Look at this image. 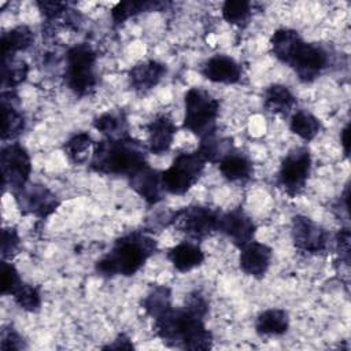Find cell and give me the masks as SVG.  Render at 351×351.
Here are the masks:
<instances>
[{
  "label": "cell",
  "mask_w": 351,
  "mask_h": 351,
  "mask_svg": "<svg viewBox=\"0 0 351 351\" xmlns=\"http://www.w3.org/2000/svg\"><path fill=\"white\" fill-rule=\"evenodd\" d=\"M270 48L273 56L291 67L304 84L315 81L329 63V55L321 45L306 43L289 27L277 29L271 34Z\"/></svg>",
  "instance_id": "cell-1"
},
{
  "label": "cell",
  "mask_w": 351,
  "mask_h": 351,
  "mask_svg": "<svg viewBox=\"0 0 351 351\" xmlns=\"http://www.w3.org/2000/svg\"><path fill=\"white\" fill-rule=\"evenodd\" d=\"M158 251V241L144 230L129 232L117 239L110 251L95 263L101 277L134 276Z\"/></svg>",
  "instance_id": "cell-2"
},
{
  "label": "cell",
  "mask_w": 351,
  "mask_h": 351,
  "mask_svg": "<svg viewBox=\"0 0 351 351\" xmlns=\"http://www.w3.org/2000/svg\"><path fill=\"white\" fill-rule=\"evenodd\" d=\"M152 321L155 335L167 347L191 351H206L213 347V333L204 319L184 307H170Z\"/></svg>",
  "instance_id": "cell-3"
},
{
  "label": "cell",
  "mask_w": 351,
  "mask_h": 351,
  "mask_svg": "<svg viewBox=\"0 0 351 351\" xmlns=\"http://www.w3.org/2000/svg\"><path fill=\"white\" fill-rule=\"evenodd\" d=\"M89 169L106 176L130 177L148 165V149L141 141L126 136L95 143Z\"/></svg>",
  "instance_id": "cell-4"
},
{
  "label": "cell",
  "mask_w": 351,
  "mask_h": 351,
  "mask_svg": "<svg viewBox=\"0 0 351 351\" xmlns=\"http://www.w3.org/2000/svg\"><path fill=\"white\" fill-rule=\"evenodd\" d=\"M97 55L85 43L75 44L66 52L64 81L67 88L78 97L95 93L97 86Z\"/></svg>",
  "instance_id": "cell-5"
},
{
  "label": "cell",
  "mask_w": 351,
  "mask_h": 351,
  "mask_svg": "<svg viewBox=\"0 0 351 351\" xmlns=\"http://www.w3.org/2000/svg\"><path fill=\"white\" fill-rule=\"evenodd\" d=\"M219 101L202 88H191L184 96L182 128L200 140L217 132Z\"/></svg>",
  "instance_id": "cell-6"
},
{
  "label": "cell",
  "mask_w": 351,
  "mask_h": 351,
  "mask_svg": "<svg viewBox=\"0 0 351 351\" xmlns=\"http://www.w3.org/2000/svg\"><path fill=\"white\" fill-rule=\"evenodd\" d=\"M207 160L199 149L180 152L170 167L162 171V185L166 193L185 195L202 177Z\"/></svg>",
  "instance_id": "cell-7"
},
{
  "label": "cell",
  "mask_w": 351,
  "mask_h": 351,
  "mask_svg": "<svg viewBox=\"0 0 351 351\" xmlns=\"http://www.w3.org/2000/svg\"><path fill=\"white\" fill-rule=\"evenodd\" d=\"M221 211L208 206L191 204L173 213L170 226L186 237L202 241L218 232Z\"/></svg>",
  "instance_id": "cell-8"
},
{
  "label": "cell",
  "mask_w": 351,
  "mask_h": 351,
  "mask_svg": "<svg viewBox=\"0 0 351 351\" xmlns=\"http://www.w3.org/2000/svg\"><path fill=\"white\" fill-rule=\"evenodd\" d=\"M311 154L307 147H295L282 158L277 171V185L289 196L300 195L311 173Z\"/></svg>",
  "instance_id": "cell-9"
},
{
  "label": "cell",
  "mask_w": 351,
  "mask_h": 351,
  "mask_svg": "<svg viewBox=\"0 0 351 351\" xmlns=\"http://www.w3.org/2000/svg\"><path fill=\"white\" fill-rule=\"evenodd\" d=\"M1 186L12 192L25 186L32 174V158L27 149L18 141L10 143L1 148Z\"/></svg>",
  "instance_id": "cell-10"
},
{
  "label": "cell",
  "mask_w": 351,
  "mask_h": 351,
  "mask_svg": "<svg viewBox=\"0 0 351 351\" xmlns=\"http://www.w3.org/2000/svg\"><path fill=\"white\" fill-rule=\"evenodd\" d=\"M11 193L23 215H32L38 219H47L60 206V199L56 193L38 182H27Z\"/></svg>",
  "instance_id": "cell-11"
},
{
  "label": "cell",
  "mask_w": 351,
  "mask_h": 351,
  "mask_svg": "<svg viewBox=\"0 0 351 351\" xmlns=\"http://www.w3.org/2000/svg\"><path fill=\"white\" fill-rule=\"evenodd\" d=\"M291 239L296 250L317 255L326 251L329 233L311 218L306 215H293L291 219Z\"/></svg>",
  "instance_id": "cell-12"
},
{
  "label": "cell",
  "mask_w": 351,
  "mask_h": 351,
  "mask_svg": "<svg viewBox=\"0 0 351 351\" xmlns=\"http://www.w3.org/2000/svg\"><path fill=\"white\" fill-rule=\"evenodd\" d=\"M218 232L226 236L234 247L243 248L254 240L256 225L243 208L237 207L230 211L221 213L218 221Z\"/></svg>",
  "instance_id": "cell-13"
},
{
  "label": "cell",
  "mask_w": 351,
  "mask_h": 351,
  "mask_svg": "<svg viewBox=\"0 0 351 351\" xmlns=\"http://www.w3.org/2000/svg\"><path fill=\"white\" fill-rule=\"evenodd\" d=\"M273 259V250L267 244L259 241H250L240 248L239 266L245 276L261 280L266 276Z\"/></svg>",
  "instance_id": "cell-14"
},
{
  "label": "cell",
  "mask_w": 351,
  "mask_h": 351,
  "mask_svg": "<svg viewBox=\"0 0 351 351\" xmlns=\"http://www.w3.org/2000/svg\"><path fill=\"white\" fill-rule=\"evenodd\" d=\"M128 184L149 206L162 202L166 193L162 185V171L152 169L149 165L128 177Z\"/></svg>",
  "instance_id": "cell-15"
},
{
  "label": "cell",
  "mask_w": 351,
  "mask_h": 351,
  "mask_svg": "<svg viewBox=\"0 0 351 351\" xmlns=\"http://www.w3.org/2000/svg\"><path fill=\"white\" fill-rule=\"evenodd\" d=\"M147 149L154 155H163L170 151L174 136L177 133V126L174 121L166 115H156L147 126Z\"/></svg>",
  "instance_id": "cell-16"
},
{
  "label": "cell",
  "mask_w": 351,
  "mask_h": 351,
  "mask_svg": "<svg viewBox=\"0 0 351 351\" xmlns=\"http://www.w3.org/2000/svg\"><path fill=\"white\" fill-rule=\"evenodd\" d=\"M167 66L158 60H143L128 71L130 88L137 93H147L154 89L166 75Z\"/></svg>",
  "instance_id": "cell-17"
},
{
  "label": "cell",
  "mask_w": 351,
  "mask_h": 351,
  "mask_svg": "<svg viewBox=\"0 0 351 351\" xmlns=\"http://www.w3.org/2000/svg\"><path fill=\"white\" fill-rule=\"evenodd\" d=\"M200 73L206 80L214 84L232 85L241 80L243 67L230 56L215 55L203 63Z\"/></svg>",
  "instance_id": "cell-18"
},
{
  "label": "cell",
  "mask_w": 351,
  "mask_h": 351,
  "mask_svg": "<svg viewBox=\"0 0 351 351\" xmlns=\"http://www.w3.org/2000/svg\"><path fill=\"white\" fill-rule=\"evenodd\" d=\"M18 96L12 89L1 92V112H3V129L1 140H15L26 126V119L22 111L18 108Z\"/></svg>",
  "instance_id": "cell-19"
},
{
  "label": "cell",
  "mask_w": 351,
  "mask_h": 351,
  "mask_svg": "<svg viewBox=\"0 0 351 351\" xmlns=\"http://www.w3.org/2000/svg\"><path fill=\"white\" fill-rule=\"evenodd\" d=\"M296 106V96L288 86L282 84H271L265 89L263 107L267 112L285 119L293 114Z\"/></svg>",
  "instance_id": "cell-20"
},
{
  "label": "cell",
  "mask_w": 351,
  "mask_h": 351,
  "mask_svg": "<svg viewBox=\"0 0 351 351\" xmlns=\"http://www.w3.org/2000/svg\"><path fill=\"white\" fill-rule=\"evenodd\" d=\"M167 259L177 271L186 273L203 265L206 255L197 244L191 241H181L169 250Z\"/></svg>",
  "instance_id": "cell-21"
},
{
  "label": "cell",
  "mask_w": 351,
  "mask_h": 351,
  "mask_svg": "<svg viewBox=\"0 0 351 351\" xmlns=\"http://www.w3.org/2000/svg\"><path fill=\"white\" fill-rule=\"evenodd\" d=\"M218 169L222 177L229 182H245L254 174V165L251 159L236 149L218 162Z\"/></svg>",
  "instance_id": "cell-22"
},
{
  "label": "cell",
  "mask_w": 351,
  "mask_h": 351,
  "mask_svg": "<svg viewBox=\"0 0 351 351\" xmlns=\"http://www.w3.org/2000/svg\"><path fill=\"white\" fill-rule=\"evenodd\" d=\"M289 329V315L282 308H267L255 318V332L259 336H282Z\"/></svg>",
  "instance_id": "cell-23"
},
{
  "label": "cell",
  "mask_w": 351,
  "mask_h": 351,
  "mask_svg": "<svg viewBox=\"0 0 351 351\" xmlns=\"http://www.w3.org/2000/svg\"><path fill=\"white\" fill-rule=\"evenodd\" d=\"M92 126L104 136V138H122L129 134L128 117L122 110H112L100 114L92 122Z\"/></svg>",
  "instance_id": "cell-24"
},
{
  "label": "cell",
  "mask_w": 351,
  "mask_h": 351,
  "mask_svg": "<svg viewBox=\"0 0 351 351\" xmlns=\"http://www.w3.org/2000/svg\"><path fill=\"white\" fill-rule=\"evenodd\" d=\"M95 141L86 132H78L73 134L63 145L64 155L73 165L89 163L93 152Z\"/></svg>",
  "instance_id": "cell-25"
},
{
  "label": "cell",
  "mask_w": 351,
  "mask_h": 351,
  "mask_svg": "<svg viewBox=\"0 0 351 351\" xmlns=\"http://www.w3.org/2000/svg\"><path fill=\"white\" fill-rule=\"evenodd\" d=\"M34 43V33L26 25H19L1 36L3 56H14L18 52L26 51Z\"/></svg>",
  "instance_id": "cell-26"
},
{
  "label": "cell",
  "mask_w": 351,
  "mask_h": 351,
  "mask_svg": "<svg viewBox=\"0 0 351 351\" xmlns=\"http://www.w3.org/2000/svg\"><path fill=\"white\" fill-rule=\"evenodd\" d=\"M173 307L171 289L166 285H152L141 299V308L152 319Z\"/></svg>",
  "instance_id": "cell-27"
},
{
  "label": "cell",
  "mask_w": 351,
  "mask_h": 351,
  "mask_svg": "<svg viewBox=\"0 0 351 351\" xmlns=\"http://www.w3.org/2000/svg\"><path fill=\"white\" fill-rule=\"evenodd\" d=\"M289 130L302 140L311 141L321 133L322 123L310 111L298 110L289 118Z\"/></svg>",
  "instance_id": "cell-28"
},
{
  "label": "cell",
  "mask_w": 351,
  "mask_h": 351,
  "mask_svg": "<svg viewBox=\"0 0 351 351\" xmlns=\"http://www.w3.org/2000/svg\"><path fill=\"white\" fill-rule=\"evenodd\" d=\"M200 154L204 156L207 163H218L223 156H226L229 152L234 151L233 138L218 136L217 132L202 138L200 145L197 148Z\"/></svg>",
  "instance_id": "cell-29"
},
{
  "label": "cell",
  "mask_w": 351,
  "mask_h": 351,
  "mask_svg": "<svg viewBox=\"0 0 351 351\" xmlns=\"http://www.w3.org/2000/svg\"><path fill=\"white\" fill-rule=\"evenodd\" d=\"M163 7H166V4L160 1H122L114 5L111 10V18L115 25H121L141 12L160 11Z\"/></svg>",
  "instance_id": "cell-30"
},
{
  "label": "cell",
  "mask_w": 351,
  "mask_h": 351,
  "mask_svg": "<svg viewBox=\"0 0 351 351\" xmlns=\"http://www.w3.org/2000/svg\"><path fill=\"white\" fill-rule=\"evenodd\" d=\"M29 74V66L25 60L15 56H3L1 85L3 88H15L22 84Z\"/></svg>",
  "instance_id": "cell-31"
},
{
  "label": "cell",
  "mask_w": 351,
  "mask_h": 351,
  "mask_svg": "<svg viewBox=\"0 0 351 351\" xmlns=\"http://www.w3.org/2000/svg\"><path fill=\"white\" fill-rule=\"evenodd\" d=\"M252 15V4L247 0H226L222 4V18L240 29L250 23Z\"/></svg>",
  "instance_id": "cell-32"
},
{
  "label": "cell",
  "mask_w": 351,
  "mask_h": 351,
  "mask_svg": "<svg viewBox=\"0 0 351 351\" xmlns=\"http://www.w3.org/2000/svg\"><path fill=\"white\" fill-rule=\"evenodd\" d=\"M16 306L27 313H37L41 308V293L40 289L32 284L22 282L21 287L12 295Z\"/></svg>",
  "instance_id": "cell-33"
},
{
  "label": "cell",
  "mask_w": 351,
  "mask_h": 351,
  "mask_svg": "<svg viewBox=\"0 0 351 351\" xmlns=\"http://www.w3.org/2000/svg\"><path fill=\"white\" fill-rule=\"evenodd\" d=\"M23 282L22 277L11 261H3L1 263V295H14L15 291Z\"/></svg>",
  "instance_id": "cell-34"
},
{
  "label": "cell",
  "mask_w": 351,
  "mask_h": 351,
  "mask_svg": "<svg viewBox=\"0 0 351 351\" xmlns=\"http://www.w3.org/2000/svg\"><path fill=\"white\" fill-rule=\"evenodd\" d=\"M21 247V237L15 228L5 226L1 230V258L3 261H12Z\"/></svg>",
  "instance_id": "cell-35"
},
{
  "label": "cell",
  "mask_w": 351,
  "mask_h": 351,
  "mask_svg": "<svg viewBox=\"0 0 351 351\" xmlns=\"http://www.w3.org/2000/svg\"><path fill=\"white\" fill-rule=\"evenodd\" d=\"M27 347L25 339L22 337V335L10 326H3L1 333H0V348L3 351H19V350H25Z\"/></svg>",
  "instance_id": "cell-36"
},
{
  "label": "cell",
  "mask_w": 351,
  "mask_h": 351,
  "mask_svg": "<svg viewBox=\"0 0 351 351\" xmlns=\"http://www.w3.org/2000/svg\"><path fill=\"white\" fill-rule=\"evenodd\" d=\"M182 307L186 308L193 315H196L199 318H203V319H206V317L208 314V310H210L208 300L199 291H193V292L188 293V296L184 300V306Z\"/></svg>",
  "instance_id": "cell-37"
},
{
  "label": "cell",
  "mask_w": 351,
  "mask_h": 351,
  "mask_svg": "<svg viewBox=\"0 0 351 351\" xmlns=\"http://www.w3.org/2000/svg\"><path fill=\"white\" fill-rule=\"evenodd\" d=\"M36 5L47 21H53L59 18L67 10V3H63V1L40 0V1H36Z\"/></svg>",
  "instance_id": "cell-38"
},
{
  "label": "cell",
  "mask_w": 351,
  "mask_h": 351,
  "mask_svg": "<svg viewBox=\"0 0 351 351\" xmlns=\"http://www.w3.org/2000/svg\"><path fill=\"white\" fill-rule=\"evenodd\" d=\"M350 229L343 228L337 232L336 234V248H337V255L340 261H343L347 266L350 265Z\"/></svg>",
  "instance_id": "cell-39"
},
{
  "label": "cell",
  "mask_w": 351,
  "mask_h": 351,
  "mask_svg": "<svg viewBox=\"0 0 351 351\" xmlns=\"http://www.w3.org/2000/svg\"><path fill=\"white\" fill-rule=\"evenodd\" d=\"M101 348L103 350H133L134 346L126 333H118V336L112 340V343H108Z\"/></svg>",
  "instance_id": "cell-40"
},
{
  "label": "cell",
  "mask_w": 351,
  "mask_h": 351,
  "mask_svg": "<svg viewBox=\"0 0 351 351\" xmlns=\"http://www.w3.org/2000/svg\"><path fill=\"white\" fill-rule=\"evenodd\" d=\"M340 141H341L344 155L348 156L350 155V125L348 123L344 126V129L340 133Z\"/></svg>",
  "instance_id": "cell-41"
}]
</instances>
